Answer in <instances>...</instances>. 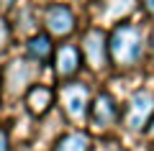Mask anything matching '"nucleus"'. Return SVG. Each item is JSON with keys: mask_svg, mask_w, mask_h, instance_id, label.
Here are the masks:
<instances>
[{"mask_svg": "<svg viewBox=\"0 0 154 151\" xmlns=\"http://www.w3.org/2000/svg\"><path fill=\"white\" fill-rule=\"evenodd\" d=\"M108 54L116 69H131L144 56V36L141 28L131 21L116 23L108 33Z\"/></svg>", "mask_w": 154, "mask_h": 151, "instance_id": "1", "label": "nucleus"}, {"mask_svg": "<svg viewBox=\"0 0 154 151\" xmlns=\"http://www.w3.org/2000/svg\"><path fill=\"white\" fill-rule=\"evenodd\" d=\"M36 74H38V64L33 59H28V56L11 59L0 72V95L8 100L26 95L28 87L36 85Z\"/></svg>", "mask_w": 154, "mask_h": 151, "instance_id": "2", "label": "nucleus"}, {"mask_svg": "<svg viewBox=\"0 0 154 151\" xmlns=\"http://www.w3.org/2000/svg\"><path fill=\"white\" fill-rule=\"evenodd\" d=\"M90 87L85 82H64L59 90V105L64 110V115L75 123H85L90 115Z\"/></svg>", "mask_w": 154, "mask_h": 151, "instance_id": "3", "label": "nucleus"}, {"mask_svg": "<svg viewBox=\"0 0 154 151\" xmlns=\"http://www.w3.org/2000/svg\"><path fill=\"white\" fill-rule=\"evenodd\" d=\"M152 118H154V95L146 90L134 92L126 103V110H123V125H126V131H131V133L146 131Z\"/></svg>", "mask_w": 154, "mask_h": 151, "instance_id": "4", "label": "nucleus"}, {"mask_svg": "<svg viewBox=\"0 0 154 151\" xmlns=\"http://www.w3.org/2000/svg\"><path fill=\"white\" fill-rule=\"evenodd\" d=\"M80 49H82V59L88 62L90 69L103 72L105 67L110 64V54H108V33L103 28H88L82 33V41H80Z\"/></svg>", "mask_w": 154, "mask_h": 151, "instance_id": "5", "label": "nucleus"}, {"mask_svg": "<svg viewBox=\"0 0 154 151\" xmlns=\"http://www.w3.org/2000/svg\"><path fill=\"white\" fill-rule=\"evenodd\" d=\"M41 23H44L46 33L51 38L54 36L64 38V36H69V33L77 31V16L64 3H51V5H46L44 13H41Z\"/></svg>", "mask_w": 154, "mask_h": 151, "instance_id": "6", "label": "nucleus"}, {"mask_svg": "<svg viewBox=\"0 0 154 151\" xmlns=\"http://www.w3.org/2000/svg\"><path fill=\"white\" fill-rule=\"evenodd\" d=\"M82 49L75 46V44H62L59 49L54 51V69H57V77L64 82H72L80 69H82Z\"/></svg>", "mask_w": 154, "mask_h": 151, "instance_id": "7", "label": "nucleus"}, {"mask_svg": "<svg viewBox=\"0 0 154 151\" xmlns=\"http://www.w3.org/2000/svg\"><path fill=\"white\" fill-rule=\"evenodd\" d=\"M90 123L95 128H108L118 120V105H116V97L110 92H98L93 97V103H90Z\"/></svg>", "mask_w": 154, "mask_h": 151, "instance_id": "8", "label": "nucleus"}, {"mask_svg": "<svg viewBox=\"0 0 154 151\" xmlns=\"http://www.w3.org/2000/svg\"><path fill=\"white\" fill-rule=\"evenodd\" d=\"M23 105H26V113L33 118H44L46 113L54 105V90L49 85H33L28 87V92L23 95Z\"/></svg>", "mask_w": 154, "mask_h": 151, "instance_id": "9", "label": "nucleus"}, {"mask_svg": "<svg viewBox=\"0 0 154 151\" xmlns=\"http://www.w3.org/2000/svg\"><path fill=\"white\" fill-rule=\"evenodd\" d=\"M23 46H26V56L33 59L36 64H44V62H49L54 56V41H51V36L46 31H36L31 36H26Z\"/></svg>", "mask_w": 154, "mask_h": 151, "instance_id": "10", "label": "nucleus"}, {"mask_svg": "<svg viewBox=\"0 0 154 151\" xmlns=\"http://www.w3.org/2000/svg\"><path fill=\"white\" fill-rule=\"evenodd\" d=\"M136 8V0H100L98 13L105 23H121L126 21V16H131Z\"/></svg>", "mask_w": 154, "mask_h": 151, "instance_id": "11", "label": "nucleus"}, {"mask_svg": "<svg viewBox=\"0 0 154 151\" xmlns=\"http://www.w3.org/2000/svg\"><path fill=\"white\" fill-rule=\"evenodd\" d=\"M54 151H93V138L85 131H72L54 143Z\"/></svg>", "mask_w": 154, "mask_h": 151, "instance_id": "12", "label": "nucleus"}, {"mask_svg": "<svg viewBox=\"0 0 154 151\" xmlns=\"http://www.w3.org/2000/svg\"><path fill=\"white\" fill-rule=\"evenodd\" d=\"M16 28H18L21 33H26V31H33V33H36V16H33L31 8H21V11H18V23H16Z\"/></svg>", "mask_w": 154, "mask_h": 151, "instance_id": "13", "label": "nucleus"}, {"mask_svg": "<svg viewBox=\"0 0 154 151\" xmlns=\"http://www.w3.org/2000/svg\"><path fill=\"white\" fill-rule=\"evenodd\" d=\"M11 36H13L11 23H8V18H3V16H0V54H3V51H5V49L11 46Z\"/></svg>", "mask_w": 154, "mask_h": 151, "instance_id": "14", "label": "nucleus"}, {"mask_svg": "<svg viewBox=\"0 0 154 151\" xmlns=\"http://www.w3.org/2000/svg\"><path fill=\"white\" fill-rule=\"evenodd\" d=\"M0 151H11V136L3 125H0Z\"/></svg>", "mask_w": 154, "mask_h": 151, "instance_id": "15", "label": "nucleus"}, {"mask_svg": "<svg viewBox=\"0 0 154 151\" xmlns=\"http://www.w3.org/2000/svg\"><path fill=\"white\" fill-rule=\"evenodd\" d=\"M139 3H141L144 13H146L149 18H154V0H139Z\"/></svg>", "mask_w": 154, "mask_h": 151, "instance_id": "16", "label": "nucleus"}, {"mask_svg": "<svg viewBox=\"0 0 154 151\" xmlns=\"http://www.w3.org/2000/svg\"><path fill=\"white\" fill-rule=\"evenodd\" d=\"M146 133H149V136H152V138H154V118L149 120V125H146Z\"/></svg>", "mask_w": 154, "mask_h": 151, "instance_id": "17", "label": "nucleus"}, {"mask_svg": "<svg viewBox=\"0 0 154 151\" xmlns=\"http://www.w3.org/2000/svg\"><path fill=\"white\" fill-rule=\"evenodd\" d=\"M149 51H152V56H154V28H152V36H149Z\"/></svg>", "mask_w": 154, "mask_h": 151, "instance_id": "18", "label": "nucleus"}, {"mask_svg": "<svg viewBox=\"0 0 154 151\" xmlns=\"http://www.w3.org/2000/svg\"><path fill=\"white\" fill-rule=\"evenodd\" d=\"M0 5H3V8H13V5H16V0H0Z\"/></svg>", "mask_w": 154, "mask_h": 151, "instance_id": "19", "label": "nucleus"}, {"mask_svg": "<svg viewBox=\"0 0 154 151\" xmlns=\"http://www.w3.org/2000/svg\"><path fill=\"white\" fill-rule=\"evenodd\" d=\"M152 151H154V149H152Z\"/></svg>", "mask_w": 154, "mask_h": 151, "instance_id": "20", "label": "nucleus"}]
</instances>
